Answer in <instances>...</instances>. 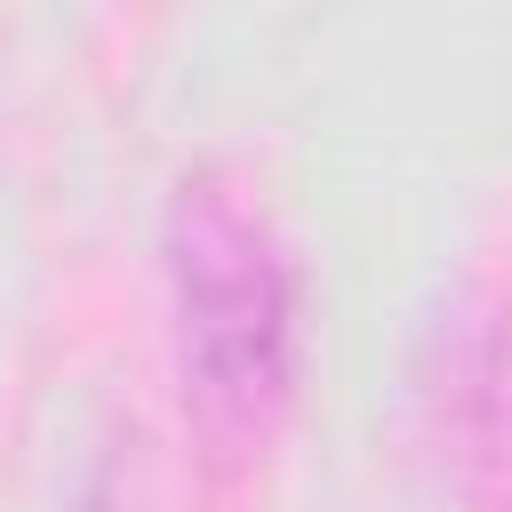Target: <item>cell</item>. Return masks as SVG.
I'll list each match as a JSON object with an SVG mask.
<instances>
[{"mask_svg":"<svg viewBox=\"0 0 512 512\" xmlns=\"http://www.w3.org/2000/svg\"><path fill=\"white\" fill-rule=\"evenodd\" d=\"M424 400L456 496L472 512H512V312L456 328Z\"/></svg>","mask_w":512,"mask_h":512,"instance_id":"2","label":"cell"},{"mask_svg":"<svg viewBox=\"0 0 512 512\" xmlns=\"http://www.w3.org/2000/svg\"><path fill=\"white\" fill-rule=\"evenodd\" d=\"M184 424L208 480H240L288 424L296 400V256L232 168H192L160 224Z\"/></svg>","mask_w":512,"mask_h":512,"instance_id":"1","label":"cell"}]
</instances>
